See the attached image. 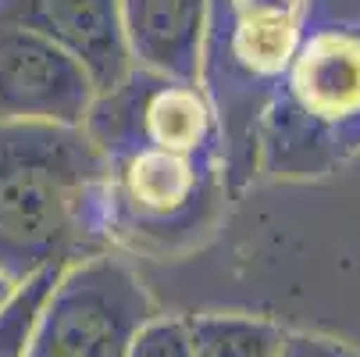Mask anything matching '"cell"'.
<instances>
[{"mask_svg":"<svg viewBox=\"0 0 360 357\" xmlns=\"http://www.w3.org/2000/svg\"><path fill=\"white\" fill-rule=\"evenodd\" d=\"M108 250V158L89 132L0 125V272L25 282Z\"/></svg>","mask_w":360,"mask_h":357,"instance_id":"obj_1","label":"cell"},{"mask_svg":"<svg viewBox=\"0 0 360 357\" xmlns=\"http://www.w3.org/2000/svg\"><path fill=\"white\" fill-rule=\"evenodd\" d=\"M261 172L318 179L360 154V22L307 29L253 129Z\"/></svg>","mask_w":360,"mask_h":357,"instance_id":"obj_2","label":"cell"},{"mask_svg":"<svg viewBox=\"0 0 360 357\" xmlns=\"http://www.w3.org/2000/svg\"><path fill=\"white\" fill-rule=\"evenodd\" d=\"M108 236L146 258H182L225 211L229 158L122 143L108 150Z\"/></svg>","mask_w":360,"mask_h":357,"instance_id":"obj_3","label":"cell"},{"mask_svg":"<svg viewBox=\"0 0 360 357\" xmlns=\"http://www.w3.org/2000/svg\"><path fill=\"white\" fill-rule=\"evenodd\" d=\"M153 315L136 272L111 258L72 261L32 322L25 357H125L136 329Z\"/></svg>","mask_w":360,"mask_h":357,"instance_id":"obj_4","label":"cell"},{"mask_svg":"<svg viewBox=\"0 0 360 357\" xmlns=\"http://www.w3.org/2000/svg\"><path fill=\"white\" fill-rule=\"evenodd\" d=\"M307 18L311 0H211L200 72L225 75V100L214 104L218 122L239 108L253 136L261 108L307 36Z\"/></svg>","mask_w":360,"mask_h":357,"instance_id":"obj_5","label":"cell"},{"mask_svg":"<svg viewBox=\"0 0 360 357\" xmlns=\"http://www.w3.org/2000/svg\"><path fill=\"white\" fill-rule=\"evenodd\" d=\"M100 154L122 143H146L175 154H225L218 111L203 82L132 68L115 89L96 93L82 122Z\"/></svg>","mask_w":360,"mask_h":357,"instance_id":"obj_6","label":"cell"},{"mask_svg":"<svg viewBox=\"0 0 360 357\" xmlns=\"http://www.w3.org/2000/svg\"><path fill=\"white\" fill-rule=\"evenodd\" d=\"M96 100L89 72L46 36L0 25V125H82Z\"/></svg>","mask_w":360,"mask_h":357,"instance_id":"obj_7","label":"cell"},{"mask_svg":"<svg viewBox=\"0 0 360 357\" xmlns=\"http://www.w3.org/2000/svg\"><path fill=\"white\" fill-rule=\"evenodd\" d=\"M0 25H22L58 43L89 72L96 93L132 72L118 0H0Z\"/></svg>","mask_w":360,"mask_h":357,"instance_id":"obj_8","label":"cell"},{"mask_svg":"<svg viewBox=\"0 0 360 357\" xmlns=\"http://www.w3.org/2000/svg\"><path fill=\"white\" fill-rule=\"evenodd\" d=\"M132 68L200 82L211 0H118Z\"/></svg>","mask_w":360,"mask_h":357,"instance_id":"obj_9","label":"cell"},{"mask_svg":"<svg viewBox=\"0 0 360 357\" xmlns=\"http://www.w3.org/2000/svg\"><path fill=\"white\" fill-rule=\"evenodd\" d=\"M193 357H278L285 329L253 315H186Z\"/></svg>","mask_w":360,"mask_h":357,"instance_id":"obj_10","label":"cell"},{"mask_svg":"<svg viewBox=\"0 0 360 357\" xmlns=\"http://www.w3.org/2000/svg\"><path fill=\"white\" fill-rule=\"evenodd\" d=\"M61 268H65V265L43 268V272H36L32 279L18 282V289L11 293V300L0 308V357H25L32 322H36V315H39V308H43L46 293L54 289Z\"/></svg>","mask_w":360,"mask_h":357,"instance_id":"obj_11","label":"cell"},{"mask_svg":"<svg viewBox=\"0 0 360 357\" xmlns=\"http://www.w3.org/2000/svg\"><path fill=\"white\" fill-rule=\"evenodd\" d=\"M125 357H193L189 350V332H186V318H146L132 343H129V353Z\"/></svg>","mask_w":360,"mask_h":357,"instance_id":"obj_12","label":"cell"},{"mask_svg":"<svg viewBox=\"0 0 360 357\" xmlns=\"http://www.w3.org/2000/svg\"><path fill=\"white\" fill-rule=\"evenodd\" d=\"M278 357H360L349 343L335 336H318V332H289Z\"/></svg>","mask_w":360,"mask_h":357,"instance_id":"obj_13","label":"cell"},{"mask_svg":"<svg viewBox=\"0 0 360 357\" xmlns=\"http://www.w3.org/2000/svg\"><path fill=\"white\" fill-rule=\"evenodd\" d=\"M15 289H18V282H11L4 272H0V308H4V303L11 300V293H15Z\"/></svg>","mask_w":360,"mask_h":357,"instance_id":"obj_14","label":"cell"}]
</instances>
